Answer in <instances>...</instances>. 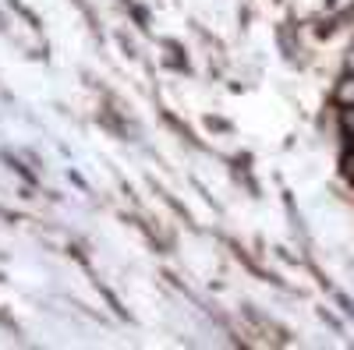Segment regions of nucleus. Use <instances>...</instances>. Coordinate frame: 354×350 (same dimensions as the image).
Listing matches in <instances>:
<instances>
[{
	"mask_svg": "<svg viewBox=\"0 0 354 350\" xmlns=\"http://www.w3.org/2000/svg\"><path fill=\"white\" fill-rule=\"evenodd\" d=\"M337 99H340V106H354V78H344V81H340Z\"/></svg>",
	"mask_w": 354,
	"mask_h": 350,
	"instance_id": "1",
	"label": "nucleus"
},
{
	"mask_svg": "<svg viewBox=\"0 0 354 350\" xmlns=\"http://www.w3.org/2000/svg\"><path fill=\"white\" fill-rule=\"evenodd\" d=\"M340 128H344V135L354 142V106H344V110H340Z\"/></svg>",
	"mask_w": 354,
	"mask_h": 350,
	"instance_id": "2",
	"label": "nucleus"
}]
</instances>
